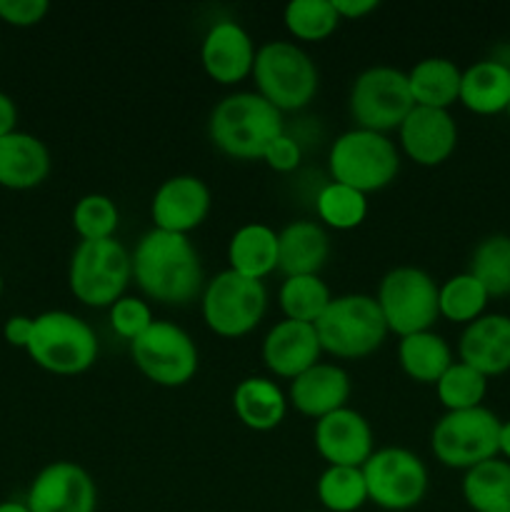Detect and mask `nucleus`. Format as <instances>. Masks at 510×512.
Segmentation results:
<instances>
[{
  "label": "nucleus",
  "mask_w": 510,
  "mask_h": 512,
  "mask_svg": "<svg viewBox=\"0 0 510 512\" xmlns=\"http://www.w3.org/2000/svg\"><path fill=\"white\" fill-rule=\"evenodd\" d=\"M505 113H508V115H510V105H508V110H505Z\"/></svg>",
  "instance_id": "de8ad7c7"
},
{
  "label": "nucleus",
  "mask_w": 510,
  "mask_h": 512,
  "mask_svg": "<svg viewBox=\"0 0 510 512\" xmlns=\"http://www.w3.org/2000/svg\"><path fill=\"white\" fill-rule=\"evenodd\" d=\"M0 295H3V275H0Z\"/></svg>",
  "instance_id": "49530a36"
},
{
  "label": "nucleus",
  "mask_w": 510,
  "mask_h": 512,
  "mask_svg": "<svg viewBox=\"0 0 510 512\" xmlns=\"http://www.w3.org/2000/svg\"><path fill=\"white\" fill-rule=\"evenodd\" d=\"M25 505L30 512H95L98 488L85 468L70 460H55L35 475Z\"/></svg>",
  "instance_id": "4468645a"
},
{
  "label": "nucleus",
  "mask_w": 510,
  "mask_h": 512,
  "mask_svg": "<svg viewBox=\"0 0 510 512\" xmlns=\"http://www.w3.org/2000/svg\"><path fill=\"white\" fill-rule=\"evenodd\" d=\"M28 355L38 368L53 375H80L98 360V335L68 310H48L33 323Z\"/></svg>",
  "instance_id": "20e7f679"
},
{
  "label": "nucleus",
  "mask_w": 510,
  "mask_h": 512,
  "mask_svg": "<svg viewBox=\"0 0 510 512\" xmlns=\"http://www.w3.org/2000/svg\"><path fill=\"white\" fill-rule=\"evenodd\" d=\"M328 255L330 238L315 220H293L278 233V270L285 278L318 275Z\"/></svg>",
  "instance_id": "4be33fe9"
},
{
  "label": "nucleus",
  "mask_w": 510,
  "mask_h": 512,
  "mask_svg": "<svg viewBox=\"0 0 510 512\" xmlns=\"http://www.w3.org/2000/svg\"><path fill=\"white\" fill-rule=\"evenodd\" d=\"M33 323L35 318H28V315H10L8 320H5V328H3V335L5 340H8V345H13V348H28L30 343V335H33Z\"/></svg>",
  "instance_id": "a19ab883"
},
{
  "label": "nucleus",
  "mask_w": 510,
  "mask_h": 512,
  "mask_svg": "<svg viewBox=\"0 0 510 512\" xmlns=\"http://www.w3.org/2000/svg\"><path fill=\"white\" fill-rule=\"evenodd\" d=\"M230 270L245 278L263 280L278 270V233L265 223H248L228 243Z\"/></svg>",
  "instance_id": "a878e982"
},
{
  "label": "nucleus",
  "mask_w": 510,
  "mask_h": 512,
  "mask_svg": "<svg viewBox=\"0 0 510 512\" xmlns=\"http://www.w3.org/2000/svg\"><path fill=\"white\" fill-rule=\"evenodd\" d=\"M435 393H438L440 405H443L448 413L455 410H470L480 408L488 393V378L483 373H478L470 365L455 360L448 370L443 373V378L435 383Z\"/></svg>",
  "instance_id": "f704fd0d"
},
{
  "label": "nucleus",
  "mask_w": 510,
  "mask_h": 512,
  "mask_svg": "<svg viewBox=\"0 0 510 512\" xmlns=\"http://www.w3.org/2000/svg\"><path fill=\"white\" fill-rule=\"evenodd\" d=\"M15 125H18V108H15V100L10 95L0 93V138L15 133Z\"/></svg>",
  "instance_id": "37998d69"
},
{
  "label": "nucleus",
  "mask_w": 510,
  "mask_h": 512,
  "mask_svg": "<svg viewBox=\"0 0 510 512\" xmlns=\"http://www.w3.org/2000/svg\"><path fill=\"white\" fill-rule=\"evenodd\" d=\"M328 165L335 183L368 195L393 183L400 170V153L388 135L353 128L335 138Z\"/></svg>",
  "instance_id": "0eeeda50"
},
{
  "label": "nucleus",
  "mask_w": 510,
  "mask_h": 512,
  "mask_svg": "<svg viewBox=\"0 0 510 512\" xmlns=\"http://www.w3.org/2000/svg\"><path fill=\"white\" fill-rule=\"evenodd\" d=\"M500 425L503 420L485 405L445 413L430 433L435 460L445 468L465 470L500 455Z\"/></svg>",
  "instance_id": "6e6552de"
},
{
  "label": "nucleus",
  "mask_w": 510,
  "mask_h": 512,
  "mask_svg": "<svg viewBox=\"0 0 510 512\" xmlns=\"http://www.w3.org/2000/svg\"><path fill=\"white\" fill-rule=\"evenodd\" d=\"M130 358L150 383L163 388L188 385L198 373L195 340L170 320H155L140 338H135L130 343Z\"/></svg>",
  "instance_id": "f8f14e48"
},
{
  "label": "nucleus",
  "mask_w": 510,
  "mask_h": 512,
  "mask_svg": "<svg viewBox=\"0 0 510 512\" xmlns=\"http://www.w3.org/2000/svg\"><path fill=\"white\" fill-rule=\"evenodd\" d=\"M153 323V310H150V305L143 298L123 295V298L110 305V328L115 330V335L128 340V343L140 338Z\"/></svg>",
  "instance_id": "4c0bfd02"
},
{
  "label": "nucleus",
  "mask_w": 510,
  "mask_h": 512,
  "mask_svg": "<svg viewBox=\"0 0 510 512\" xmlns=\"http://www.w3.org/2000/svg\"><path fill=\"white\" fill-rule=\"evenodd\" d=\"M488 300L490 295L470 273H458L445 280L443 285H438L440 318L450 320V323L470 325L480 315H485Z\"/></svg>",
  "instance_id": "473e14b6"
},
{
  "label": "nucleus",
  "mask_w": 510,
  "mask_h": 512,
  "mask_svg": "<svg viewBox=\"0 0 510 512\" xmlns=\"http://www.w3.org/2000/svg\"><path fill=\"white\" fill-rule=\"evenodd\" d=\"M48 0H0V20L15 28L38 25L48 15Z\"/></svg>",
  "instance_id": "58836bf2"
},
{
  "label": "nucleus",
  "mask_w": 510,
  "mask_h": 512,
  "mask_svg": "<svg viewBox=\"0 0 510 512\" xmlns=\"http://www.w3.org/2000/svg\"><path fill=\"white\" fill-rule=\"evenodd\" d=\"M50 173V153L40 138L15 133L0 138V185L8 190L38 188Z\"/></svg>",
  "instance_id": "5701e85b"
},
{
  "label": "nucleus",
  "mask_w": 510,
  "mask_h": 512,
  "mask_svg": "<svg viewBox=\"0 0 510 512\" xmlns=\"http://www.w3.org/2000/svg\"><path fill=\"white\" fill-rule=\"evenodd\" d=\"M120 213L113 198L103 193H90L75 203L73 228L80 240H108L115 238Z\"/></svg>",
  "instance_id": "e433bc0d"
},
{
  "label": "nucleus",
  "mask_w": 510,
  "mask_h": 512,
  "mask_svg": "<svg viewBox=\"0 0 510 512\" xmlns=\"http://www.w3.org/2000/svg\"><path fill=\"white\" fill-rule=\"evenodd\" d=\"M315 450L328 465L363 468L373 450V428L358 410L340 408L315 420Z\"/></svg>",
  "instance_id": "dca6fc26"
},
{
  "label": "nucleus",
  "mask_w": 510,
  "mask_h": 512,
  "mask_svg": "<svg viewBox=\"0 0 510 512\" xmlns=\"http://www.w3.org/2000/svg\"><path fill=\"white\" fill-rule=\"evenodd\" d=\"M133 280L165 305H188L203 290V265L188 235L148 230L133 250Z\"/></svg>",
  "instance_id": "f257e3e1"
},
{
  "label": "nucleus",
  "mask_w": 510,
  "mask_h": 512,
  "mask_svg": "<svg viewBox=\"0 0 510 512\" xmlns=\"http://www.w3.org/2000/svg\"><path fill=\"white\" fill-rule=\"evenodd\" d=\"M463 498L475 512H510V463L485 460L465 473Z\"/></svg>",
  "instance_id": "c85d7f7f"
},
{
  "label": "nucleus",
  "mask_w": 510,
  "mask_h": 512,
  "mask_svg": "<svg viewBox=\"0 0 510 512\" xmlns=\"http://www.w3.org/2000/svg\"><path fill=\"white\" fill-rule=\"evenodd\" d=\"M263 160L268 163V168L278 170V173H290L300 165L303 160V150H300V143L295 138H290L288 133H283L280 138H275L273 143L265 150Z\"/></svg>",
  "instance_id": "ea45409f"
},
{
  "label": "nucleus",
  "mask_w": 510,
  "mask_h": 512,
  "mask_svg": "<svg viewBox=\"0 0 510 512\" xmlns=\"http://www.w3.org/2000/svg\"><path fill=\"white\" fill-rule=\"evenodd\" d=\"M323 353L343 360H360L373 355L385 343L388 325L378 300L365 293L338 295L315 323Z\"/></svg>",
  "instance_id": "7ed1b4c3"
},
{
  "label": "nucleus",
  "mask_w": 510,
  "mask_h": 512,
  "mask_svg": "<svg viewBox=\"0 0 510 512\" xmlns=\"http://www.w3.org/2000/svg\"><path fill=\"white\" fill-rule=\"evenodd\" d=\"M315 493H318L320 505L328 512H358L365 503H370L363 468L328 465L320 473Z\"/></svg>",
  "instance_id": "2f4dec72"
},
{
  "label": "nucleus",
  "mask_w": 510,
  "mask_h": 512,
  "mask_svg": "<svg viewBox=\"0 0 510 512\" xmlns=\"http://www.w3.org/2000/svg\"><path fill=\"white\" fill-rule=\"evenodd\" d=\"M375 300L388 333H395L398 338L430 330L440 318L438 283L433 275L415 265L388 270L380 280Z\"/></svg>",
  "instance_id": "1a4fd4ad"
},
{
  "label": "nucleus",
  "mask_w": 510,
  "mask_h": 512,
  "mask_svg": "<svg viewBox=\"0 0 510 512\" xmlns=\"http://www.w3.org/2000/svg\"><path fill=\"white\" fill-rule=\"evenodd\" d=\"M320 340L315 325L298 320H280L263 340V363L278 378L295 380L300 373L320 363Z\"/></svg>",
  "instance_id": "6ab92c4d"
},
{
  "label": "nucleus",
  "mask_w": 510,
  "mask_h": 512,
  "mask_svg": "<svg viewBox=\"0 0 510 512\" xmlns=\"http://www.w3.org/2000/svg\"><path fill=\"white\" fill-rule=\"evenodd\" d=\"M398 360L403 373L420 385H435L455 363L448 340L433 330L400 338Z\"/></svg>",
  "instance_id": "bb28decb"
},
{
  "label": "nucleus",
  "mask_w": 510,
  "mask_h": 512,
  "mask_svg": "<svg viewBox=\"0 0 510 512\" xmlns=\"http://www.w3.org/2000/svg\"><path fill=\"white\" fill-rule=\"evenodd\" d=\"M460 103L475 115L505 113L510 105V68L500 60H478L463 70Z\"/></svg>",
  "instance_id": "b1692460"
},
{
  "label": "nucleus",
  "mask_w": 510,
  "mask_h": 512,
  "mask_svg": "<svg viewBox=\"0 0 510 512\" xmlns=\"http://www.w3.org/2000/svg\"><path fill=\"white\" fill-rule=\"evenodd\" d=\"M255 93L263 95L280 113L300 110L318 93V68L300 45L273 40L260 45L253 65Z\"/></svg>",
  "instance_id": "39448f33"
},
{
  "label": "nucleus",
  "mask_w": 510,
  "mask_h": 512,
  "mask_svg": "<svg viewBox=\"0 0 510 512\" xmlns=\"http://www.w3.org/2000/svg\"><path fill=\"white\" fill-rule=\"evenodd\" d=\"M278 300L285 320L315 325L330 305L333 295H330L328 285L320 280V275H293V278L283 280Z\"/></svg>",
  "instance_id": "7c9ffc66"
},
{
  "label": "nucleus",
  "mask_w": 510,
  "mask_h": 512,
  "mask_svg": "<svg viewBox=\"0 0 510 512\" xmlns=\"http://www.w3.org/2000/svg\"><path fill=\"white\" fill-rule=\"evenodd\" d=\"M463 70L448 58H423L408 73L410 95L415 105L448 110L460 100Z\"/></svg>",
  "instance_id": "cd10ccee"
},
{
  "label": "nucleus",
  "mask_w": 510,
  "mask_h": 512,
  "mask_svg": "<svg viewBox=\"0 0 510 512\" xmlns=\"http://www.w3.org/2000/svg\"><path fill=\"white\" fill-rule=\"evenodd\" d=\"M368 500L390 512L413 510L428 493V468L408 448H380L363 465Z\"/></svg>",
  "instance_id": "ddd939ff"
},
{
  "label": "nucleus",
  "mask_w": 510,
  "mask_h": 512,
  "mask_svg": "<svg viewBox=\"0 0 510 512\" xmlns=\"http://www.w3.org/2000/svg\"><path fill=\"white\" fill-rule=\"evenodd\" d=\"M283 20L293 38L318 43L335 33L340 15L335 13L333 0H290L283 10Z\"/></svg>",
  "instance_id": "c9c22d12"
},
{
  "label": "nucleus",
  "mask_w": 510,
  "mask_h": 512,
  "mask_svg": "<svg viewBox=\"0 0 510 512\" xmlns=\"http://www.w3.org/2000/svg\"><path fill=\"white\" fill-rule=\"evenodd\" d=\"M233 410L245 428L255 430V433H268L285 420L288 400H285L278 383L253 375V378H245L235 385Z\"/></svg>",
  "instance_id": "393cba45"
},
{
  "label": "nucleus",
  "mask_w": 510,
  "mask_h": 512,
  "mask_svg": "<svg viewBox=\"0 0 510 512\" xmlns=\"http://www.w3.org/2000/svg\"><path fill=\"white\" fill-rule=\"evenodd\" d=\"M210 203V188L198 175H173L155 190L150 215L158 230L188 235L205 223Z\"/></svg>",
  "instance_id": "2eb2a0df"
},
{
  "label": "nucleus",
  "mask_w": 510,
  "mask_h": 512,
  "mask_svg": "<svg viewBox=\"0 0 510 512\" xmlns=\"http://www.w3.org/2000/svg\"><path fill=\"white\" fill-rule=\"evenodd\" d=\"M348 105L358 128L383 135L398 130L415 108L408 73L390 65H373L363 70L350 88Z\"/></svg>",
  "instance_id": "9b49d317"
},
{
  "label": "nucleus",
  "mask_w": 510,
  "mask_h": 512,
  "mask_svg": "<svg viewBox=\"0 0 510 512\" xmlns=\"http://www.w3.org/2000/svg\"><path fill=\"white\" fill-rule=\"evenodd\" d=\"M133 280V258L120 240H80L68 268L70 293L90 308H110Z\"/></svg>",
  "instance_id": "423d86ee"
},
{
  "label": "nucleus",
  "mask_w": 510,
  "mask_h": 512,
  "mask_svg": "<svg viewBox=\"0 0 510 512\" xmlns=\"http://www.w3.org/2000/svg\"><path fill=\"white\" fill-rule=\"evenodd\" d=\"M268 308L263 280L223 270L203 290V320L220 338H243L253 333Z\"/></svg>",
  "instance_id": "9d476101"
},
{
  "label": "nucleus",
  "mask_w": 510,
  "mask_h": 512,
  "mask_svg": "<svg viewBox=\"0 0 510 512\" xmlns=\"http://www.w3.org/2000/svg\"><path fill=\"white\" fill-rule=\"evenodd\" d=\"M255 45L248 30L235 20H218L210 25L200 45V60L203 68L215 83L238 85L248 75H253Z\"/></svg>",
  "instance_id": "f3484780"
},
{
  "label": "nucleus",
  "mask_w": 510,
  "mask_h": 512,
  "mask_svg": "<svg viewBox=\"0 0 510 512\" xmlns=\"http://www.w3.org/2000/svg\"><path fill=\"white\" fill-rule=\"evenodd\" d=\"M350 375L340 365L315 363L298 378L290 380V403L308 418H325L340 408H348Z\"/></svg>",
  "instance_id": "412c9836"
},
{
  "label": "nucleus",
  "mask_w": 510,
  "mask_h": 512,
  "mask_svg": "<svg viewBox=\"0 0 510 512\" xmlns=\"http://www.w3.org/2000/svg\"><path fill=\"white\" fill-rule=\"evenodd\" d=\"M283 133V113L258 93L225 95L208 120L215 148L238 160H263L268 145Z\"/></svg>",
  "instance_id": "f03ea898"
},
{
  "label": "nucleus",
  "mask_w": 510,
  "mask_h": 512,
  "mask_svg": "<svg viewBox=\"0 0 510 512\" xmlns=\"http://www.w3.org/2000/svg\"><path fill=\"white\" fill-rule=\"evenodd\" d=\"M400 148L425 168L445 163L458 145V125L448 110L415 105L398 128Z\"/></svg>",
  "instance_id": "a211bd4d"
},
{
  "label": "nucleus",
  "mask_w": 510,
  "mask_h": 512,
  "mask_svg": "<svg viewBox=\"0 0 510 512\" xmlns=\"http://www.w3.org/2000/svg\"><path fill=\"white\" fill-rule=\"evenodd\" d=\"M315 210H318V218L323 220L328 228L353 230L358 228L365 220V215H368V195L330 180L328 185L320 188L318 198H315Z\"/></svg>",
  "instance_id": "72a5a7b5"
},
{
  "label": "nucleus",
  "mask_w": 510,
  "mask_h": 512,
  "mask_svg": "<svg viewBox=\"0 0 510 512\" xmlns=\"http://www.w3.org/2000/svg\"><path fill=\"white\" fill-rule=\"evenodd\" d=\"M500 455L510 463V420L500 425Z\"/></svg>",
  "instance_id": "c03bdc74"
},
{
  "label": "nucleus",
  "mask_w": 510,
  "mask_h": 512,
  "mask_svg": "<svg viewBox=\"0 0 510 512\" xmlns=\"http://www.w3.org/2000/svg\"><path fill=\"white\" fill-rule=\"evenodd\" d=\"M460 363L470 365L485 378L510 370V315L485 313L465 325L458 343Z\"/></svg>",
  "instance_id": "aec40b11"
},
{
  "label": "nucleus",
  "mask_w": 510,
  "mask_h": 512,
  "mask_svg": "<svg viewBox=\"0 0 510 512\" xmlns=\"http://www.w3.org/2000/svg\"><path fill=\"white\" fill-rule=\"evenodd\" d=\"M470 275L490 298L510 295V235L495 233L480 240L470 258Z\"/></svg>",
  "instance_id": "c756f323"
},
{
  "label": "nucleus",
  "mask_w": 510,
  "mask_h": 512,
  "mask_svg": "<svg viewBox=\"0 0 510 512\" xmlns=\"http://www.w3.org/2000/svg\"><path fill=\"white\" fill-rule=\"evenodd\" d=\"M0 512H30L28 505H25V500L20 503V500H3L0 503Z\"/></svg>",
  "instance_id": "a18cd8bd"
},
{
  "label": "nucleus",
  "mask_w": 510,
  "mask_h": 512,
  "mask_svg": "<svg viewBox=\"0 0 510 512\" xmlns=\"http://www.w3.org/2000/svg\"><path fill=\"white\" fill-rule=\"evenodd\" d=\"M333 8L340 20H360L378 10V0H333Z\"/></svg>",
  "instance_id": "79ce46f5"
}]
</instances>
